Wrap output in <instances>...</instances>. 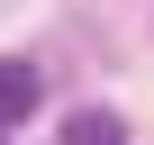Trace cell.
Returning a JSON list of instances; mask_svg holds the SVG:
<instances>
[{
	"label": "cell",
	"mask_w": 154,
	"mask_h": 145,
	"mask_svg": "<svg viewBox=\"0 0 154 145\" xmlns=\"http://www.w3.org/2000/svg\"><path fill=\"white\" fill-rule=\"evenodd\" d=\"M36 100H45V82H36V63L27 54H0V118H36Z\"/></svg>",
	"instance_id": "obj_1"
},
{
	"label": "cell",
	"mask_w": 154,
	"mask_h": 145,
	"mask_svg": "<svg viewBox=\"0 0 154 145\" xmlns=\"http://www.w3.org/2000/svg\"><path fill=\"white\" fill-rule=\"evenodd\" d=\"M63 145H127V127H118L109 109H72V118H63Z\"/></svg>",
	"instance_id": "obj_2"
},
{
	"label": "cell",
	"mask_w": 154,
	"mask_h": 145,
	"mask_svg": "<svg viewBox=\"0 0 154 145\" xmlns=\"http://www.w3.org/2000/svg\"><path fill=\"white\" fill-rule=\"evenodd\" d=\"M0 136H9V118H0Z\"/></svg>",
	"instance_id": "obj_3"
}]
</instances>
